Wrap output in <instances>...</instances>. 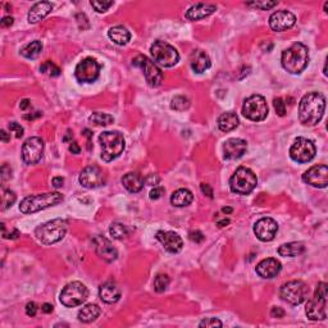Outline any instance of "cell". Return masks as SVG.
Returning a JSON list of instances; mask_svg holds the SVG:
<instances>
[{
	"label": "cell",
	"mask_w": 328,
	"mask_h": 328,
	"mask_svg": "<svg viewBox=\"0 0 328 328\" xmlns=\"http://www.w3.org/2000/svg\"><path fill=\"white\" fill-rule=\"evenodd\" d=\"M326 109V99L321 92H308L304 95L299 104V120L304 126L318 125Z\"/></svg>",
	"instance_id": "1"
},
{
	"label": "cell",
	"mask_w": 328,
	"mask_h": 328,
	"mask_svg": "<svg viewBox=\"0 0 328 328\" xmlns=\"http://www.w3.org/2000/svg\"><path fill=\"white\" fill-rule=\"evenodd\" d=\"M282 67L291 74H299L306 68L309 63V50L304 44L295 43L283 50L281 56Z\"/></svg>",
	"instance_id": "2"
},
{
	"label": "cell",
	"mask_w": 328,
	"mask_h": 328,
	"mask_svg": "<svg viewBox=\"0 0 328 328\" xmlns=\"http://www.w3.org/2000/svg\"><path fill=\"white\" fill-rule=\"evenodd\" d=\"M63 201V195L59 192H45L31 195L23 199L20 204V210L23 214H32L46 208L56 205Z\"/></svg>",
	"instance_id": "3"
},
{
	"label": "cell",
	"mask_w": 328,
	"mask_h": 328,
	"mask_svg": "<svg viewBox=\"0 0 328 328\" xmlns=\"http://www.w3.org/2000/svg\"><path fill=\"white\" fill-rule=\"evenodd\" d=\"M68 223L64 219H53L41 224L35 229V236L44 245H53L59 242L67 234Z\"/></svg>",
	"instance_id": "4"
},
{
	"label": "cell",
	"mask_w": 328,
	"mask_h": 328,
	"mask_svg": "<svg viewBox=\"0 0 328 328\" xmlns=\"http://www.w3.org/2000/svg\"><path fill=\"white\" fill-rule=\"evenodd\" d=\"M99 141L102 145V159L104 162L114 161L125 150V139L117 131H105L99 136Z\"/></svg>",
	"instance_id": "5"
},
{
	"label": "cell",
	"mask_w": 328,
	"mask_h": 328,
	"mask_svg": "<svg viewBox=\"0 0 328 328\" xmlns=\"http://www.w3.org/2000/svg\"><path fill=\"white\" fill-rule=\"evenodd\" d=\"M258 178L250 168L240 167L229 180V188L237 195H249L257 187Z\"/></svg>",
	"instance_id": "6"
},
{
	"label": "cell",
	"mask_w": 328,
	"mask_h": 328,
	"mask_svg": "<svg viewBox=\"0 0 328 328\" xmlns=\"http://www.w3.org/2000/svg\"><path fill=\"white\" fill-rule=\"evenodd\" d=\"M306 316L311 321H324L327 318V283L321 282L317 286L314 298L306 304Z\"/></svg>",
	"instance_id": "7"
},
{
	"label": "cell",
	"mask_w": 328,
	"mask_h": 328,
	"mask_svg": "<svg viewBox=\"0 0 328 328\" xmlns=\"http://www.w3.org/2000/svg\"><path fill=\"white\" fill-rule=\"evenodd\" d=\"M87 296H89V291L86 286L79 281H74L66 285V287L62 290L59 300L67 308H76L86 301Z\"/></svg>",
	"instance_id": "8"
},
{
	"label": "cell",
	"mask_w": 328,
	"mask_h": 328,
	"mask_svg": "<svg viewBox=\"0 0 328 328\" xmlns=\"http://www.w3.org/2000/svg\"><path fill=\"white\" fill-rule=\"evenodd\" d=\"M281 298L291 305H299L308 299L309 287L303 281H288L283 283L280 290Z\"/></svg>",
	"instance_id": "9"
},
{
	"label": "cell",
	"mask_w": 328,
	"mask_h": 328,
	"mask_svg": "<svg viewBox=\"0 0 328 328\" xmlns=\"http://www.w3.org/2000/svg\"><path fill=\"white\" fill-rule=\"evenodd\" d=\"M242 114L250 121L260 122L268 115V105L262 95H252L242 105Z\"/></svg>",
	"instance_id": "10"
},
{
	"label": "cell",
	"mask_w": 328,
	"mask_h": 328,
	"mask_svg": "<svg viewBox=\"0 0 328 328\" xmlns=\"http://www.w3.org/2000/svg\"><path fill=\"white\" fill-rule=\"evenodd\" d=\"M150 53L154 62L161 64L162 67H173L177 64L178 59H180L178 51L164 41H156L151 45Z\"/></svg>",
	"instance_id": "11"
},
{
	"label": "cell",
	"mask_w": 328,
	"mask_h": 328,
	"mask_svg": "<svg viewBox=\"0 0 328 328\" xmlns=\"http://www.w3.org/2000/svg\"><path fill=\"white\" fill-rule=\"evenodd\" d=\"M132 64L143 71L146 82L151 87H158L163 82V73H162L161 68L153 61H150L148 56L138 55L136 58H133Z\"/></svg>",
	"instance_id": "12"
},
{
	"label": "cell",
	"mask_w": 328,
	"mask_h": 328,
	"mask_svg": "<svg viewBox=\"0 0 328 328\" xmlns=\"http://www.w3.org/2000/svg\"><path fill=\"white\" fill-rule=\"evenodd\" d=\"M317 149L312 140L305 138H298L290 148V157L298 163H308L316 157Z\"/></svg>",
	"instance_id": "13"
},
{
	"label": "cell",
	"mask_w": 328,
	"mask_h": 328,
	"mask_svg": "<svg viewBox=\"0 0 328 328\" xmlns=\"http://www.w3.org/2000/svg\"><path fill=\"white\" fill-rule=\"evenodd\" d=\"M100 64L94 58H85L77 64L74 69V76L77 81L82 84H92L99 79Z\"/></svg>",
	"instance_id": "14"
},
{
	"label": "cell",
	"mask_w": 328,
	"mask_h": 328,
	"mask_svg": "<svg viewBox=\"0 0 328 328\" xmlns=\"http://www.w3.org/2000/svg\"><path fill=\"white\" fill-rule=\"evenodd\" d=\"M44 141L41 138L33 136L27 139L22 146V159L26 164H36L41 161L44 154Z\"/></svg>",
	"instance_id": "15"
},
{
	"label": "cell",
	"mask_w": 328,
	"mask_h": 328,
	"mask_svg": "<svg viewBox=\"0 0 328 328\" xmlns=\"http://www.w3.org/2000/svg\"><path fill=\"white\" fill-rule=\"evenodd\" d=\"M303 181L313 187L326 188L328 185V167L326 164L314 165L303 175Z\"/></svg>",
	"instance_id": "16"
},
{
	"label": "cell",
	"mask_w": 328,
	"mask_h": 328,
	"mask_svg": "<svg viewBox=\"0 0 328 328\" xmlns=\"http://www.w3.org/2000/svg\"><path fill=\"white\" fill-rule=\"evenodd\" d=\"M80 183L86 188H98L104 185L105 177L103 170L97 165H89L81 172L79 177Z\"/></svg>",
	"instance_id": "17"
},
{
	"label": "cell",
	"mask_w": 328,
	"mask_h": 328,
	"mask_svg": "<svg viewBox=\"0 0 328 328\" xmlns=\"http://www.w3.org/2000/svg\"><path fill=\"white\" fill-rule=\"evenodd\" d=\"M278 231V224L275 219L272 218H262L255 223L254 234L260 241L267 242L272 241L275 239L276 234Z\"/></svg>",
	"instance_id": "18"
},
{
	"label": "cell",
	"mask_w": 328,
	"mask_h": 328,
	"mask_svg": "<svg viewBox=\"0 0 328 328\" xmlns=\"http://www.w3.org/2000/svg\"><path fill=\"white\" fill-rule=\"evenodd\" d=\"M296 22V17L294 13L288 10H277L269 17V26L276 32H282L293 27Z\"/></svg>",
	"instance_id": "19"
},
{
	"label": "cell",
	"mask_w": 328,
	"mask_h": 328,
	"mask_svg": "<svg viewBox=\"0 0 328 328\" xmlns=\"http://www.w3.org/2000/svg\"><path fill=\"white\" fill-rule=\"evenodd\" d=\"M94 247L97 254L102 258L104 262L112 263L117 259L118 252L114 246H113L112 242L108 239H105L104 236H97L94 239Z\"/></svg>",
	"instance_id": "20"
},
{
	"label": "cell",
	"mask_w": 328,
	"mask_h": 328,
	"mask_svg": "<svg viewBox=\"0 0 328 328\" xmlns=\"http://www.w3.org/2000/svg\"><path fill=\"white\" fill-rule=\"evenodd\" d=\"M157 240L163 245V247L170 254H177L182 250L183 241L176 232L159 231L157 234Z\"/></svg>",
	"instance_id": "21"
},
{
	"label": "cell",
	"mask_w": 328,
	"mask_h": 328,
	"mask_svg": "<svg viewBox=\"0 0 328 328\" xmlns=\"http://www.w3.org/2000/svg\"><path fill=\"white\" fill-rule=\"evenodd\" d=\"M247 144L242 139H229L223 145V157L227 161L239 159L246 153Z\"/></svg>",
	"instance_id": "22"
},
{
	"label": "cell",
	"mask_w": 328,
	"mask_h": 328,
	"mask_svg": "<svg viewBox=\"0 0 328 328\" xmlns=\"http://www.w3.org/2000/svg\"><path fill=\"white\" fill-rule=\"evenodd\" d=\"M282 269V264H281L280 260L275 259V258H267V259H263L259 264L257 265L255 271H257L258 275L262 278H273L278 275Z\"/></svg>",
	"instance_id": "23"
},
{
	"label": "cell",
	"mask_w": 328,
	"mask_h": 328,
	"mask_svg": "<svg viewBox=\"0 0 328 328\" xmlns=\"http://www.w3.org/2000/svg\"><path fill=\"white\" fill-rule=\"evenodd\" d=\"M190 64L191 68H192V71L195 72V73H203L206 69L210 68L211 62L205 51L200 50V49H196V50H194L192 53H191Z\"/></svg>",
	"instance_id": "24"
},
{
	"label": "cell",
	"mask_w": 328,
	"mask_h": 328,
	"mask_svg": "<svg viewBox=\"0 0 328 328\" xmlns=\"http://www.w3.org/2000/svg\"><path fill=\"white\" fill-rule=\"evenodd\" d=\"M216 10H217L216 5L199 3V4H195V5H192V7L188 8V10L186 12V18H187L188 21L203 20V18L213 14Z\"/></svg>",
	"instance_id": "25"
},
{
	"label": "cell",
	"mask_w": 328,
	"mask_h": 328,
	"mask_svg": "<svg viewBox=\"0 0 328 328\" xmlns=\"http://www.w3.org/2000/svg\"><path fill=\"white\" fill-rule=\"evenodd\" d=\"M99 296L104 303L114 304L121 299V288L114 282H105L100 286Z\"/></svg>",
	"instance_id": "26"
},
{
	"label": "cell",
	"mask_w": 328,
	"mask_h": 328,
	"mask_svg": "<svg viewBox=\"0 0 328 328\" xmlns=\"http://www.w3.org/2000/svg\"><path fill=\"white\" fill-rule=\"evenodd\" d=\"M53 10V5L49 2H38L28 12V22L35 25L46 17Z\"/></svg>",
	"instance_id": "27"
},
{
	"label": "cell",
	"mask_w": 328,
	"mask_h": 328,
	"mask_svg": "<svg viewBox=\"0 0 328 328\" xmlns=\"http://www.w3.org/2000/svg\"><path fill=\"white\" fill-rule=\"evenodd\" d=\"M144 183H145V181H144L143 176L136 172L126 173L122 178V185L125 186L126 190L132 194H136L143 190Z\"/></svg>",
	"instance_id": "28"
},
{
	"label": "cell",
	"mask_w": 328,
	"mask_h": 328,
	"mask_svg": "<svg viewBox=\"0 0 328 328\" xmlns=\"http://www.w3.org/2000/svg\"><path fill=\"white\" fill-rule=\"evenodd\" d=\"M194 195L190 190L187 188H180V190L175 191L170 196V204L177 208H183L192 203Z\"/></svg>",
	"instance_id": "29"
},
{
	"label": "cell",
	"mask_w": 328,
	"mask_h": 328,
	"mask_svg": "<svg viewBox=\"0 0 328 328\" xmlns=\"http://www.w3.org/2000/svg\"><path fill=\"white\" fill-rule=\"evenodd\" d=\"M239 117L234 112L223 113L218 118V128L222 132H229V131L235 130L239 126Z\"/></svg>",
	"instance_id": "30"
},
{
	"label": "cell",
	"mask_w": 328,
	"mask_h": 328,
	"mask_svg": "<svg viewBox=\"0 0 328 328\" xmlns=\"http://www.w3.org/2000/svg\"><path fill=\"white\" fill-rule=\"evenodd\" d=\"M108 36L117 45H126L131 38L130 31L126 27H123V26H114V27L109 28Z\"/></svg>",
	"instance_id": "31"
},
{
	"label": "cell",
	"mask_w": 328,
	"mask_h": 328,
	"mask_svg": "<svg viewBox=\"0 0 328 328\" xmlns=\"http://www.w3.org/2000/svg\"><path fill=\"white\" fill-rule=\"evenodd\" d=\"M304 252H305V246L301 242H288V244H283L278 247V254L286 258L299 257Z\"/></svg>",
	"instance_id": "32"
},
{
	"label": "cell",
	"mask_w": 328,
	"mask_h": 328,
	"mask_svg": "<svg viewBox=\"0 0 328 328\" xmlns=\"http://www.w3.org/2000/svg\"><path fill=\"white\" fill-rule=\"evenodd\" d=\"M100 313H102V311L97 304H87L79 312V319L84 323H90V322H94L95 319H98Z\"/></svg>",
	"instance_id": "33"
},
{
	"label": "cell",
	"mask_w": 328,
	"mask_h": 328,
	"mask_svg": "<svg viewBox=\"0 0 328 328\" xmlns=\"http://www.w3.org/2000/svg\"><path fill=\"white\" fill-rule=\"evenodd\" d=\"M41 50H43V44H41V41L35 40L31 41L26 46H23L22 50H21V54L27 59H35L40 55Z\"/></svg>",
	"instance_id": "34"
},
{
	"label": "cell",
	"mask_w": 328,
	"mask_h": 328,
	"mask_svg": "<svg viewBox=\"0 0 328 328\" xmlns=\"http://www.w3.org/2000/svg\"><path fill=\"white\" fill-rule=\"evenodd\" d=\"M89 121L97 126H108L114 122V118H113V115L107 114V113L97 112L90 115Z\"/></svg>",
	"instance_id": "35"
},
{
	"label": "cell",
	"mask_w": 328,
	"mask_h": 328,
	"mask_svg": "<svg viewBox=\"0 0 328 328\" xmlns=\"http://www.w3.org/2000/svg\"><path fill=\"white\" fill-rule=\"evenodd\" d=\"M109 232H110V235L113 236V239H117V240H122V239H125V237L128 236V231H127V228H126L125 224L118 223V222L112 223V226H110V228H109Z\"/></svg>",
	"instance_id": "36"
},
{
	"label": "cell",
	"mask_w": 328,
	"mask_h": 328,
	"mask_svg": "<svg viewBox=\"0 0 328 328\" xmlns=\"http://www.w3.org/2000/svg\"><path fill=\"white\" fill-rule=\"evenodd\" d=\"M172 109L178 110V112H182V110H186L188 107H190V100L186 97H182V95H178V97H175L172 99V104H170Z\"/></svg>",
	"instance_id": "37"
},
{
	"label": "cell",
	"mask_w": 328,
	"mask_h": 328,
	"mask_svg": "<svg viewBox=\"0 0 328 328\" xmlns=\"http://www.w3.org/2000/svg\"><path fill=\"white\" fill-rule=\"evenodd\" d=\"M15 199H17V195L13 192L12 190H4L3 191L2 195V210H5V209L10 208L13 204L15 203Z\"/></svg>",
	"instance_id": "38"
},
{
	"label": "cell",
	"mask_w": 328,
	"mask_h": 328,
	"mask_svg": "<svg viewBox=\"0 0 328 328\" xmlns=\"http://www.w3.org/2000/svg\"><path fill=\"white\" fill-rule=\"evenodd\" d=\"M169 285V277L167 275H158L154 280V288L157 293H164Z\"/></svg>",
	"instance_id": "39"
},
{
	"label": "cell",
	"mask_w": 328,
	"mask_h": 328,
	"mask_svg": "<svg viewBox=\"0 0 328 328\" xmlns=\"http://www.w3.org/2000/svg\"><path fill=\"white\" fill-rule=\"evenodd\" d=\"M40 71L43 72V73L48 74V76H50V77H58L59 74H61V69H59L58 67L55 66V64L51 63L50 61H46L45 63L41 64Z\"/></svg>",
	"instance_id": "40"
},
{
	"label": "cell",
	"mask_w": 328,
	"mask_h": 328,
	"mask_svg": "<svg viewBox=\"0 0 328 328\" xmlns=\"http://www.w3.org/2000/svg\"><path fill=\"white\" fill-rule=\"evenodd\" d=\"M277 4H278V2H268V0H263V2H249V3H246L247 7L257 8V9H260V10L272 9V8L276 7Z\"/></svg>",
	"instance_id": "41"
},
{
	"label": "cell",
	"mask_w": 328,
	"mask_h": 328,
	"mask_svg": "<svg viewBox=\"0 0 328 328\" xmlns=\"http://www.w3.org/2000/svg\"><path fill=\"white\" fill-rule=\"evenodd\" d=\"M90 4H91V7L94 8L95 10H97L98 13H104V12H107L108 9H109L110 7H113V4H114V3L113 2H105V0H91V3H90Z\"/></svg>",
	"instance_id": "42"
},
{
	"label": "cell",
	"mask_w": 328,
	"mask_h": 328,
	"mask_svg": "<svg viewBox=\"0 0 328 328\" xmlns=\"http://www.w3.org/2000/svg\"><path fill=\"white\" fill-rule=\"evenodd\" d=\"M273 105H275V109L277 112V114L280 117H283L286 114V104L283 103V100L281 98H277V99L273 100Z\"/></svg>",
	"instance_id": "43"
},
{
	"label": "cell",
	"mask_w": 328,
	"mask_h": 328,
	"mask_svg": "<svg viewBox=\"0 0 328 328\" xmlns=\"http://www.w3.org/2000/svg\"><path fill=\"white\" fill-rule=\"evenodd\" d=\"M223 324H222V322L219 321V319L217 318H205L204 321H201L200 323H199V327H222Z\"/></svg>",
	"instance_id": "44"
},
{
	"label": "cell",
	"mask_w": 328,
	"mask_h": 328,
	"mask_svg": "<svg viewBox=\"0 0 328 328\" xmlns=\"http://www.w3.org/2000/svg\"><path fill=\"white\" fill-rule=\"evenodd\" d=\"M9 131H12L17 139L22 138L23 132H25V130H23L22 126H21L20 123H17V122H10L9 123Z\"/></svg>",
	"instance_id": "45"
},
{
	"label": "cell",
	"mask_w": 328,
	"mask_h": 328,
	"mask_svg": "<svg viewBox=\"0 0 328 328\" xmlns=\"http://www.w3.org/2000/svg\"><path fill=\"white\" fill-rule=\"evenodd\" d=\"M163 194H164V188L161 187V186H156V187L150 191V199L151 200H158V199L162 198Z\"/></svg>",
	"instance_id": "46"
},
{
	"label": "cell",
	"mask_w": 328,
	"mask_h": 328,
	"mask_svg": "<svg viewBox=\"0 0 328 328\" xmlns=\"http://www.w3.org/2000/svg\"><path fill=\"white\" fill-rule=\"evenodd\" d=\"M204 239H205V236H204V235L201 234L200 231H198V229H196V231L190 232V240L191 241L196 242V244H200V242H203Z\"/></svg>",
	"instance_id": "47"
},
{
	"label": "cell",
	"mask_w": 328,
	"mask_h": 328,
	"mask_svg": "<svg viewBox=\"0 0 328 328\" xmlns=\"http://www.w3.org/2000/svg\"><path fill=\"white\" fill-rule=\"evenodd\" d=\"M36 313H37V305L33 301H31V303H28L26 305V314L28 317H35Z\"/></svg>",
	"instance_id": "48"
},
{
	"label": "cell",
	"mask_w": 328,
	"mask_h": 328,
	"mask_svg": "<svg viewBox=\"0 0 328 328\" xmlns=\"http://www.w3.org/2000/svg\"><path fill=\"white\" fill-rule=\"evenodd\" d=\"M10 177H12V169H10V167L8 164H3V167H2L3 182H5L7 180H9Z\"/></svg>",
	"instance_id": "49"
},
{
	"label": "cell",
	"mask_w": 328,
	"mask_h": 328,
	"mask_svg": "<svg viewBox=\"0 0 328 328\" xmlns=\"http://www.w3.org/2000/svg\"><path fill=\"white\" fill-rule=\"evenodd\" d=\"M271 316L272 318H283L285 317V311L280 306H273L272 311H271Z\"/></svg>",
	"instance_id": "50"
},
{
	"label": "cell",
	"mask_w": 328,
	"mask_h": 328,
	"mask_svg": "<svg viewBox=\"0 0 328 328\" xmlns=\"http://www.w3.org/2000/svg\"><path fill=\"white\" fill-rule=\"evenodd\" d=\"M200 190L201 192H203L204 195L208 196L209 199H213V190H211L210 185H208V183H201Z\"/></svg>",
	"instance_id": "51"
},
{
	"label": "cell",
	"mask_w": 328,
	"mask_h": 328,
	"mask_svg": "<svg viewBox=\"0 0 328 328\" xmlns=\"http://www.w3.org/2000/svg\"><path fill=\"white\" fill-rule=\"evenodd\" d=\"M13 23H14L13 17H10V15H5V17L2 20V22H0V25H2V27L7 28V27H10Z\"/></svg>",
	"instance_id": "52"
},
{
	"label": "cell",
	"mask_w": 328,
	"mask_h": 328,
	"mask_svg": "<svg viewBox=\"0 0 328 328\" xmlns=\"http://www.w3.org/2000/svg\"><path fill=\"white\" fill-rule=\"evenodd\" d=\"M145 182L148 183V185L154 186V187H156V186L159 183V177L157 175H149V177L146 178Z\"/></svg>",
	"instance_id": "53"
},
{
	"label": "cell",
	"mask_w": 328,
	"mask_h": 328,
	"mask_svg": "<svg viewBox=\"0 0 328 328\" xmlns=\"http://www.w3.org/2000/svg\"><path fill=\"white\" fill-rule=\"evenodd\" d=\"M21 236V234H20V231H18V229H13L12 232H10V234H5L4 236V239H10V240H15V239H18V237Z\"/></svg>",
	"instance_id": "54"
},
{
	"label": "cell",
	"mask_w": 328,
	"mask_h": 328,
	"mask_svg": "<svg viewBox=\"0 0 328 328\" xmlns=\"http://www.w3.org/2000/svg\"><path fill=\"white\" fill-rule=\"evenodd\" d=\"M69 151H71L72 154H80L81 153V148H80V145L76 141H73V143H71V145H69Z\"/></svg>",
	"instance_id": "55"
},
{
	"label": "cell",
	"mask_w": 328,
	"mask_h": 328,
	"mask_svg": "<svg viewBox=\"0 0 328 328\" xmlns=\"http://www.w3.org/2000/svg\"><path fill=\"white\" fill-rule=\"evenodd\" d=\"M82 132H84V135L86 136V138H87V143H89V144H87V149H89V150H90V149H91V138H92V132H91V131H90V130H87V128H85V130L82 131Z\"/></svg>",
	"instance_id": "56"
},
{
	"label": "cell",
	"mask_w": 328,
	"mask_h": 328,
	"mask_svg": "<svg viewBox=\"0 0 328 328\" xmlns=\"http://www.w3.org/2000/svg\"><path fill=\"white\" fill-rule=\"evenodd\" d=\"M63 183H64V178L63 177H54L53 178V186L55 188L62 187V186H63Z\"/></svg>",
	"instance_id": "57"
},
{
	"label": "cell",
	"mask_w": 328,
	"mask_h": 328,
	"mask_svg": "<svg viewBox=\"0 0 328 328\" xmlns=\"http://www.w3.org/2000/svg\"><path fill=\"white\" fill-rule=\"evenodd\" d=\"M41 311H43L44 313H46V314L51 313V312H53V305H51V304H48V303L43 304V306H41Z\"/></svg>",
	"instance_id": "58"
},
{
	"label": "cell",
	"mask_w": 328,
	"mask_h": 328,
	"mask_svg": "<svg viewBox=\"0 0 328 328\" xmlns=\"http://www.w3.org/2000/svg\"><path fill=\"white\" fill-rule=\"evenodd\" d=\"M41 117V112H35V114H25L23 115V118L27 121H31V120H36V118Z\"/></svg>",
	"instance_id": "59"
},
{
	"label": "cell",
	"mask_w": 328,
	"mask_h": 328,
	"mask_svg": "<svg viewBox=\"0 0 328 328\" xmlns=\"http://www.w3.org/2000/svg\"><path fill=\"white\" fill-rule=\"evenodd\" d=\"M228 223H229V219L226 218V217L222 219H217V224H218L219 227H224V226H227Z\"/></svg>",
	"instance_id": "60"
},
{
	"label": "cell",
	"mask_w": 328,
	"mask_h": 328,
	"mask_svg": "<svg viewBox=\"0 0 328 328\" xmlns=\"http://www.w3.org/2000/svg\"><path fill=\"white\" fill-rule=\"evenodd\" d=\"M30 105H31L30 100H28V99H23L22 102H21L20 107H21V109H22V110H26L28 107H30Z\"/></svg>",
	"instance_id": "61"
},
{
	"label": "cell",
	"mask_w": 328,
	"mask_h": 328,
	"mask_svg": "<svg viewBox=\"0 0 328 328\" xmlns=\"http://www.w3.org/2000/svg\"><path fill=\"white\" fill-rule=\"evenodd\" d=\"M0 136H2V140L4 141V143H8V141L10 140V138H9V136H8V133L5 132L4 130L0 131Z\"/></svg>",
	"instance_id": "62"
},
{
	"label": "cell",
	"mask_w": 328,
	"mask_h": 328,
	"mask_svg": "<svg viewBox=\"0 0 328 328\" xmlns=\"http://www.w3.org/2000/svg\"><path fill=\"white\" fill-rule=\"evenodd\" d=\"M232 210H234V209H232V208H223V209H222V211H223L224 214L232 213Z\"/></svg>",
	"instance_id": "63"
}]
</instances>
